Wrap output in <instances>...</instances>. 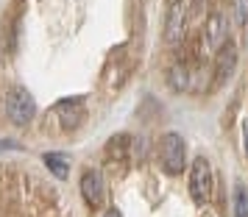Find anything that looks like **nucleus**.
Returning a JSON list of instances; mask_svg holds the SVG:
<instances>
[{
	"instance_id": "obj_1",
	"label": "nucleus",
	"mask_w": 248,
	"mask_h": 217,
	"mask_svg": "<svg viewBox=\"0 0 248 217\" xmlns=\"http://www.w3.org/2000/svg\"><path fill=\"white\" fill-rule=\"evenodd\" d=\"M159 164H162V170L168 173V175L184 173V164H187V145H184L181 134L170 131V134L162 137V142H159Z\"/></svg>"
},
{
	"instance_id": "obj_2",
	"label": "nucleus",
	"mask_w": 248,
	"mask_h": 217,
	"mask_svg": "<svg viewBox=\"0 0 248 217\" xmlns=\"http://www.w3.org/2000/svg\"><path fill=\"white\" fill-rule=\"evenodd\" d=\"M212 192H215L212 164L203 159V156H198V159L192 161V167H190V198L198 206H203V203H209Z\"/></svg>"
},
{
	"instance_id": "obj_3",
	"label": "nucleus",
	"mask_w": 248,
	"mask_h": 217,
	"mask_svg": "<svg viewBox=\"0 0 248 217\" xmlns=\"http://www.w3.org/2000/svg\"><path fill=\"white\" fill-rule=\"evenodd\" d=\"M34 98H31V92L23 89V87H17L6 95V115L12 120L14 126H28L31 120H34Z\"/></svg>"
},
{
	"instance_id": "obj_4",
	"label": "nucleus",
	"mask_w": 248,
	"mask_h": 217,
	"mask_svg": "<svg viewBox=\"0 0 248 217\" xmlns=\"http://www.w3.org/2000/svg\"><path fill=\"white\" fill-rule=\"evenodd\" d=\"M203 50L206 53H217L220 47L229 42V31H226V20L220 14H209V20L203 23V34H201Z\"/></svg>"
},
{
	"instance_id": "obj_5",
	"label": "nucleus",
	"mask_w": 248,
	"mask_h": 217,
	"mask_svg": "<svg viewBox=\"0 0 248 217\" xmlns=\"http://www.w3.org/2000/svg\"><path fill=\"white\" fill-rule=\"evenodd\" d=\"M81 198L90 209H101L106 201V189H103V175L98 170H87L81 175Z\"/></svg>"
},
{
	"instance_id": "obj_6",
	"label": "nucleus",
	"mask_w": 248,
	"mask_h": 217,
	"mask_svg": "<svg viewBox=\"0 0 248 217\" xmlns=\"http://www.w3.org/2000/svg\"><path fill=\"white\" fill-rule=\"evenodd\" d=\"M187 31V6L184 0H170L168 6V23H165V36L170 45H176Z\"/></svg>"
},
{
	"instance_id": "obj_7",
	"label": "nucleus",
	"mask_w": 248,
	"mask_h": 217,
	"mask_svg": "<svg viewBox=\"0 0 248 217\" xmlns=\"http://www.w3.org/2000/svg\"><path fill=\"white\" fill-rule=\"evenodd\" d=\"M237 67V47L234 42H226L217 53H215V84H223L229 81V75Z\"/></svg>"
},
{
	"instance_id": "obj_8",
	"label": "nucleus",
	"mask_w": 248,
	"mask_h": 217,
	"mask_svg": "<svg viewBox=\"0 0 248 217\" xmlns=\"http://www.w3.org/2000/svg\"><path fill=\"white\" fill-rule=\"evenodd\" d=\"M192 81H195V70H192L187 61H176V64L168 70V84H170L173 92L192 89Z\"/></svg>"
},
{
	"instance_id": "obj_9",
	"label": "nucleus",
	"mask_w": 248,
	"mask_h": 217,
	"mask_svg": "<svg viewBox=\"0 0 248 217\" xmlns=\"http://www.w3.org/2000/svg\"><path fill=\"white\" fill-rule=\"evenodd\" d=\"M56 115H59V120H62L64 128H76L81 123V117H84V103L81 101H62V103H56Z\"/></svg>"
},
{
	"instance_id": "obj_10",
	"label": "nucleus",
	"mask_w": 248,
	"mask_h": 217,
	"mask_svg": "<svg viewBox=\"0 0 248 217\" xmlns=\"http://www.w3.org/2000/svg\"><path fill=\"white\" fill-rule=\"evenodd\" d=\"M45 164H47V170L53 173L59 181H64V178H67L70 167H67V159H64L62 153H45Z\"/></svg>"
},
{
	"instance_id": "obj_11",
	"label": "nucleus",
	"mask_w": 248,
	"mask_h": 217,
	"mask_svg": "<svg viewBox=\"0 0 248 217\" xmlns=\"http://www.w3.org/2000/svg\"><path fill=\"white\" fill-rule=\"evenodd\" d=\"M234 217H248V189L246 184H234V201H232Z\"/></svg>"
},
{
	"instance_id": "obj_12",
	"label": "nucleus",
	"mask_w": 248,
	"mask_h": 217,
	"mask_svg": "<svg viewBox=\"0 0 248 217\" xmlns=\"http://www.w3.org/2000/svg\"><path fill=\"white\" fill-rule=\"evenodd\" d=\"M232 23L237 28L248 23V0H232Z\"/></svg>"
},
{
	"instance_id": "obj_13",
	"label": "nucleus",
	"mask_w": 248,
	"mask_h": 217,
	"mask_svg": "<svg viewBox=\"0 0 248 217\" xmlns=\"http://www.w3.org/2000/svg\"><path fill=\"white\" fill-rule=\"evenodd\" d=\"M243 142H246V153H248V117L243 120Z\"/></svg>"
},
{
	"instance_id": "obj_14",
	"label": "nucleus",
	"mask_w": 248,
	"mask_h": 217,
	"mask_svg": "<svg viewBox=\"0 0 248 217\" xmlns=\"http://www.w3.org/2000/svg\"><path fill=\"white\" fill-rule=\"evenodd\" d=\"M101 217H123V215H120V212H117V209H106V212H103Z\"/></svg>"
}]
</instances>
